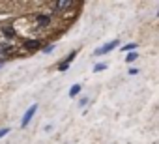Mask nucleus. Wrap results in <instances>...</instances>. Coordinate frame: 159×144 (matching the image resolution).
<instances>
[{"label": "nucleus", "instance_id": "1", "mask_svg": "<svg viewBox=\"0 0 159 144\" xmlns=\"http://www.w3.org/2000/svg\"><path fill=\"white\" fill-rule=\"evenodd\" d=\"M36 110H38V103H34L26 112H25V116H23V122H21V127H26L28 124H30V120H32V116L36 114Z\"/></svg>", "mask_w": 159, "mask_h": 144}, {"label": "nucleus", "instance_id": "2", "mask_svg": "<svg viewBox=\"0 0 159 144\" xmlns=\"http://www.w3.org/2000/svg\"><path fill=\"white\" fill-rule=\"evenodd\" d=\"M118 43H120L118 39H112V41H109L107 45H103L101 49H98V51H96V54H105V52H109V51L116 49V47H118Z\"/></svg>", "mask_w": 159, "mask_h": 144}, {"label": "nucleus", "instance_id": "3", "mask_svg": "<svg viewBox=\"0 0 159 144\" xmlns=\"http://www.w3.org/2000/svg\"><path fill=\"white\" fill-rule=\"evenodd\" d=\"M71 6H73L71 0H60V2H54V8H56V10H67V8H71Z\"/></svg>", "mask_w": 159, "mask_h": 144}, {"label": "nucleus", "instance_id": "4", "mask_svg": "<svg viewBox=\"0 0 159 144\" xmlns=\"http://www.w3.org/2000/svg\"><path fill=\"white\" fill-rule=\"evenodd\" d=\"M75 54H77V52H71V54L67 56V60H64V62H62V64L58 65V69H60V71H66V69L69 67V64H71V60L75 58Z\"/></svg>", "mask_w": 159, "mask_h": 144}, {"label": "nucleus", "instance_id": "5", "mask_svg": "<svg viewBox=\"0 0 159 144\" xmlns=\"http://www.w3.org/2000/svg\"><path fill=\"white\" fill-rule=\"evenodd\" d=\"M39 43H41V41H38V39H30V41H26L25 45H26V49H38Z\"/></svg>", "mask_w": 159, "mask_h": 144}, {"label": "nucleus", "instance_id": "6", "mask_svg": "<svg viewBox=\"0 0 159 144\" xmlns=\"http://www.w3.org/2000/svg\"><path fill=\"white\" fill-rule=\"evenodd\" d=\"M81 88H83L81 84H73V86H71V90H69V96H71V97H75L79 92H81Z\"/></svg>", "mask_w": 159, "mask_h": 144}, {"label": "nucleus", "instance_id": "7", "mask_svg": "<svg viewBox=\"0 0 159 144\" xmlns=\"http://www.w3.org/2000/svg\"><path fill=\"white\" fill-rule=\"evenodd\" d=\"M137 58H139V54H137V52H127V58H125V62H127V64H133Z\"/></svg>", "mask_w": 159, "mask_h": 144}, {"label": "nucleus", "instance_id": "8", "mask_svg": "<svg viewBox=\"0 0 159 144\" xmlns=\"http://www.w3.org/2000/svg\"><path fill=\"white\" fill-rule=\"evenodd\" d=\"M137 47H139L137 43H127V45H124V47H122V51H125V52H129V51H135Z\"/></svg>", "mask_w": 159, "mask_h": 144}, {"label": "nucleus", "instance_id": "9", "mask_svg": "<svg viewBox=\"0 0 159 144\" xmlns=\"http://www.w3.org/2000/svg\"><path fill=\"white\" fill-rule=\"evenodd\" d=\"M38 25L39 26H47L49 25V17H38Z\"/></svg>", "mask_w": 159, "mask_h": 144}, {"label": "nucleus", "instance_id": "10", "mask_svg": "<svg viewBox=\"0 0 159 144\" xmlns=\"http://www.w3.org/2000/svg\"><path fill=\"white\" fill-rule=\"evenodd\" d=\"M2 32H4V34H6V36H10V38H13V36H15V30H13V28H11V26H6V28H4V30H2Z\"/></svg>", "mask_w": 159, "mask_h": 144}, {"label": "nucleus", "instance_id": "11", "mask_svg": "<svg viewBox=\"0 0 159 144\" xmlns=\"http://www.w3.org/2000/svg\"><path fill=\"white\" fill-rule=\"evenodd\" d=\"M103 69H107V64H96L94 65V71L98 73V71H103Z\"/></svg>", "mask_w": 159, "mask_h": 144}, {"label": "nucleus", "instance_id": "12", "mask_svg": "<svg viewBox=\"0 0 159 144\" xmlns=\"http://www.w3.org/2000/svg\"><path fill=\"white\" fill-rule=\"evenodd\" d=\"M8 133H10V129H6V127H4V129H0V138H2V137H6Z\"/></svg>", "mask_w": 159, "mask_h": 144}, {"label": "nucleus", "instance_id": "13", "mask_svg": "<svg viewBox=\"0 0 159 144\" xmlns=\"http://www.w3.org/2000/svg\"><path fill=\"white\" fill-rule=\"evenodd\" d=\"M157 15H159V13H157Z\"/></svg>", "mask_w": 159, "mask_h": 144}]
</instances>
